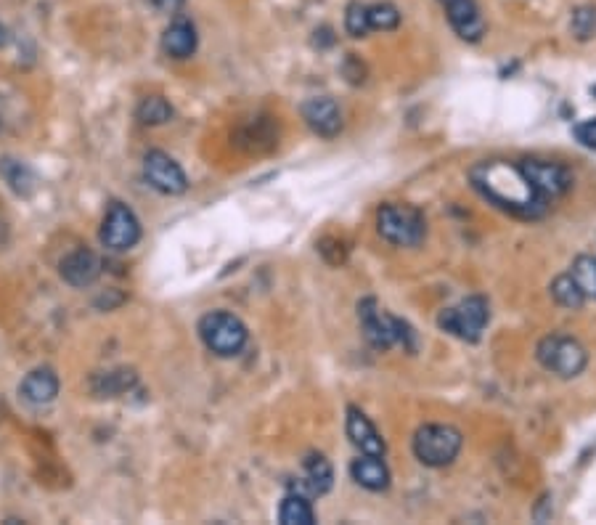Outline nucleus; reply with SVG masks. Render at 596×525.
<instances>
[{"label": "nucleus", "instance_id": "f257e3e1", "mask_svg": "<svg viewBox=\"0 0 596 525\" xmlns=\"http://www.w3.org/2000/svg\"><path fill=\"white\" fill-rule=\"evenodd\" d=\"M469 181L480 197L488 199L491 205H496L504 213L517 215V218L533 221V218H541L549 207V202L538 197L536 189L530 186L520 162H480L469 170Z\"/></svg>", "mask_w": 596, "mask_h": 525}, {"label": "nucleus", "instance_id": "f03ea898", "mask_svg": "<svg viewBox=\"0 0 596 525\" xmlns=\"http://www.w3.org/2000/svg\"><path fill=\"white\" fill-rule=\"evenodd\" d=\"M358 324L366 337V343L374 350H390L393 345H403L406 350H416V332L398 316H390L379 308L374 297H366L358 303Z\"/></svg>", "mask_w": 596, "mask_h": 525}, {"label": "nucleus", "instance_id": "7ed1b4c3", "mask_svg": "<svg viewBox=\"0 0 596 525\" xmlns=\"http://www.w3.org/2000/svg\"><path fill=\"white\" fill-rule=\"evenodd\" d=\"M538 364L562 380H573L589 366V350L570 335H549L536 348Z\"/></svg>", "mask_w": 596, "mask_h": 525}, {"label": "nucleus", "instance_id": "20e7f679", "mask_svg": "<svg viewBox=\"0 0 596 525\" xmlns=\"http://www.w3.org/2000/svg\"><path fill=\"white\" fill-rule=\"evenodd\" d=\"M199 337L215 356L231 358L236 353H242L249 340V332L244 327V321L234 313L212 311L199 321Z\"/></svg>", "mask_w": 596, "mask_h": 525}, {"label": "nucleus", "instance_id": "39448f33", "mask_svg": "<svg viewBox=\"0 0 596 525\" xmlns=\"http://www.w3.org/2000/svg\"><path fill=\"white\" fill-rule=\"evenodd\" d=\"M377 231L395 247H416L427 234L422 210L414 205H382L377 213Z\"/></svg>", "mask_w": 596, "mask_h": 525}, {"label": "nucleus", "instance_id": "423d86ee", "mask_svg": "<svg viewBox=\"0 0 596 525\" xmlns=\"http://www.w3.org/2000/svg\"><path fill=\"white\" fill-rule=\"evenodd\" d=\"M461 433L453 425H424L414 435V457L427 467H448L461 451Z\"/></svg>", "mask_w": 596, "mask_h": 525}, {"label": "nucleus", "instance_id": "0eeeda50", "mask_svg": "<svg viewBox=\"0 0 596 525\" xmlns=\"http://www.w3.org/2000/svg\"><path fill=\"white\" fill-rule=\"evenodd\" d=\"M488 319H491L488 300L480 295H472L467 300H461L459 305H453V308L440 313L438 327L448 332V335L464 340V343H477Z\"/></svg>", "mask_w": 596, "mask_h": 525}, {"label": "nucleus", "instance_id": "6e6552de", "mask_svg": "<svg viewBox=\"0 0 596 525\" xmlns=\"http://www.w3.org/2000/svg\"><path fill=\"white\" fill-rule=\"evenodd\" d=\"M99 239L106 250L112 252H128L133 250L141 239V223H138L136 213L122 202H112L101 223Z\"/></svg>", "mask_w": 596, "mask_h": 525}, {"label": "nucleus", "instance_id": "1a4fd4ad", "mask_svg": "<svg viewBox=\"0 0 596 525\" xmlns=\"http://www.w3.org/2000/svg\"><path fill=\"white\" fill-rule=\"evenodd\" d=\"M522 173L528 175L530 186L536 189V194L544 202L549 199H559L562 194L570 191L573 186V175L565 165H559V162H546V160H525L520 162Z\"/></svg>", "mask_w": 596, "mask_h": 525}, {"label": "nucleus", "instance_id": "9d476101", "mask_svg": "<svg viewBox=\"0 0 596 525\" xmlns=\"http://www.w3.org/2000/svg\"><path fill=\"white\" fill-rule=\"evenodd\" d=\"M144 178L151 189H157L159 194H167V197H175L189 189V178L181 170V165L159 149L144 157Z\"/></svg>", "mask_w": 596, "mask_h": 525}, {"label": "nucleus", "instance_id": "9b49d317", "mask_svg": "<svg viewBox=\"0 0 596 525\" xmlns=\"http://www.w3.org/2000/svg\"><path fill=\"white\" fill-rule=\"evenodd\" d=\"M440 6L446 8L448 22L461 40H467V43L483 40L485 19L480 14L477 0H440Z\"/></svg>", "mask_w": 596, "mask_h": 525}, {"label": "nucleus", "instance_id": "f8f14e48", "mask_svg": "<svg viewBox=\"0 0 596 525\" xmlns=\"http://www.w3.org/2000/svg\"><path fill=\"white\" fill-rule=\"evenodd\" d=\"M302 117L308 122V128L318 133L321 138L340 136L342 130V112L337 101L329 96H316L302 104Z\"/></svg>", "mask_w": 596, "mask_h": 525}, {"label": "nucleus", "instance_id": "ddd939ff", "mask_svg": "<svg viewBox=\"0 0 596 525\" xmlns=\"http://www.w3.org/2000/svg\"><path fill=\"white\" fill-rule=\"evenodd\" d=\"M345 430H348V438L353 443L355 449L361 451V454H374V457H385V441H382V435L374 427L366 414L361 409H355L350 406L348 409V422H345Z\"/></svg>", "mask_w": 596, "mask_h": 525}, {"label": "nucleus", "instance_id": "4468645a", "mask_svg": "<svg viewBox=\"0 0 596 525\" xmlns=\"http://www.w3.org/2000/svg\"><path fill=\"white\" fill-rule=\"evenodd\" d=\"M61 279L72 287H91L101 276V260L91 250H75L69 252L67 258L61 260Z\"/></svg>", "mask_w": 596, "mask_h": 525}, {"label": "nucleus", "instance_id": "2eb2a0df", "mask_svg": "<svg viewBox=\"0 0 596 525\" xmlns=\"http://www.w3.org/2000/svg\"><path fill=\"white\" fill-rule=\"evenodd\" d=\"M334 483V470L329 465V459L321 454H310L302 462V478L295 486L297 494L302 496H324Z\"/></svg>", "mask_w": 596, "mask_h": 525}, {"label": "nucleus", "instance_id": "dca6fc26", "mask_svg": "<svg viewBox=\"0 0 596 525\" xmlns=\"http://www.w3.org/2000/svg\"><path fill=\"white\" fill-rule=\"evenodd\" d=\"M19 393L27 404L32 406H46L51 404L53 398L59 396V377L53 369L48 366H40V369H32L27 377L19 385Z\"/></svg>", "mask_w": 596, "mask_h": 525}, {"label": "nucleus", "instance_id": "f3484780", "mask_svg": "<svg viewBox=\"0 0 596 525\" xmlns=\"http://www.w3.org/2000/svg\"><path fill=\"white\" fill-rule=\"evenodd\" d=\"M350 475L366 491H385L390 486V470L382 462V457H374V454H361L358 459H353Z\"/></svg>", "mask_w": 596, "mask_h": 525}, {"label": "nucleus", "instance_id": "a211bd4d", "mask_svg": "<svg viewBox=\"0 0 596 525\" xmlns=\"http://www.w3.org/2000/svg\"><path fill=\"white\" fill-rule=\"evenodd\" d=\"M162 48L173 59H189L197 51V27L189 19H175L162 35Z\"/></svg>", "mask_w": 596, "mask_h": 525}, {"label": "nucleus", "instance_id": "6ab92c4d", "mask_svg": "<svg viewBox=\"0 0 596 525\" xmlns=\"http://www.w3.org/2000/svg\"><path fill=\"white\" fill-rule=\"evenodd\" d=\"M551 297H554V303L559 308H565V311H581L583 303H586V295L578 287V282L573 279V274H559L554 282H551Z\"/></svg>", "mask_w": 596, "mask_h": 525}, {"label": "nucleus", "instance_id": "aec40b11", "mask_svg": "<svg viewBox=\"0 0 596 525\" xmlns=\"http://www.w3.org/2000/svg\"><path fill=\"white\" fill-rule=\"evenodd\" d=\"M279 520L284 525H313L316 523V512H313V507H310L308 496L292 491V494L281 502Z\"/></svg>", "mask_w": 596, "mask_h": 525}, {"label": "nucleus", "instance_id": "412c9836", "mask_svg": "<svg viewBox=\"0 0 596 525\" xmlns=\"http://www.w3.org/2000/svg\"><path fill=\"white\" fill-rule=\"evenodd\" d=\"M0 175L6 178V183L11 189H14L16 194H22V197H27V194L35 189V175H32V170L27 168V165H22L19 160H11V157L0 160Z\"/></svg>", "mask_w": 596, "mask_h": 525}, {"label": "nucleus", "instance_id": "4be33fe9", "mask_svg": "<svg viewBox=\"0 0 596 525\" xmlns=\"http://www.w3.org/2000/svg\"><path fill=\"white\" fill-rule=\"evenodd\" d=\"M136 117L141 125L154 128V125H165V122H170V117H173V107H170L162 96H146V99L138 104Z\"/></svg>", "mask_w": 596, "mask_h": 525}, {"label": "nucleus", "instance_id": "5701e85b", "mask_svg": "<svg viewBox=\"0 0 596 525\" xmlns=\"http://www.w3.org/2000/svg\"><path fill=\"white\" fill-rule=\"evenodd\" d=\"M133 382H136V374L120 369V372L99 374V377L93 380V390H96L99 396H120V393H125Z\"/></svg>", "mask_w": 596, "mask_h": 525}, {"label": "nucleus", "instance_id": "b1692460", "mask_svg": "<svg viewBox=\"0 0 596 525\" xmlns=\"http://www.w3.org/2000/svg\"><path fill=\"white\" fill-rule=\"evenodd\" d=\"M570 274H573V279L583 290V295L594 297L596 300V255H581V258H575Z\"/></svg>", "mask_w": 596, "mask_h": 525}, {"label": "nucleus", "instance_id": "393cba45", "mask_svg": "<svg viewBox=\"0 0 596 525\" xmlns=\"http://www.w3.org/2000/svg\"><path fill=\"white\" fill-rule=\"evenodd\" d=\"M366 11H369L371 30L390 32L400 24V11L393 3H374V6H366Z\"/></svg>", "mask_w": 596, "mask_h": 525}, {"label": "nucleus", "instance_id": "a878e982", "mask_svg": "<svg viewBox=\"0 0 596 525\" xmlns=\"http://www.w3.org/2000/svg\"><path fill=\"white\" fill-rule=\"evenodd\" d=\"M570 32L578 40H591L596 35V6H578L570 19Z\"/></svg>", "mask_w": 596, "mask_h": 525}, {"label": "nucleus", "instance_id": "bb28decb", "mask_svg": "<svg viewBox=\"0 0 596 525\" xmlns=\"http://www.w3.org/2000/svg\"><path fill=\"white\" fill-rule=\"evenodd\" d=\"M345 30H348L353 38H366V35H369L371 27L366 3H350L348 14H345Z\"/></svg>", "mask_w": 596, "mask_h": 525}, {"label": "nucleus", "instance_id": "cd10ccee", "mask_svg": "<svg viewBox=\"0 0 596 525\" xmlns=\"http://www.w3.org/2000/svg\"><path fill=\"white\" fill-rule=\"evenodd\" d=\"M575 138H578V144L586 146V149H596V117L578 122V125H575Z\"/></svg>", "mask_w": 596, "mask_h": 525}, {"label": "nucleus", "instance_id": "c85d7f7f", "mask_svg": "<svg viewBox=\"0 0 596 525\" xmlns=\"http://www.w3.org/2000/svg\"><path fill=\"white\" fill-rule=\"evenodd\" d=\"M151 3H154V8H159V11H165V14H175V11L183 6V0H151Z\"/></svg>", "mask_w": 596, "mask_h": 525}, {"label": "nucleus", "instance_id": "c756f323", "mask_svg": "<svg viewBox=\"0 0 596 525\" xmlns=\"http://www.w3.org/2000/svg\"><path fill=\"white\" fill-rule=\"evenodd\" d=\"M6 43H8V30L3 27V24H0V48L6 46Z\"/></svg>", "mask_w": 596, "mask_h": 525}, {"label": "nucleus", "instance_id": "7c9ffc66", "mask_svg": "<svg viewBox=\"0 0 596 525\" xmlns=\"http://www.w3.org/2000/svg\"><path fill=\"white\" fill-rule=\"evenodd\" d=\"M594 96H596V88H594Z\"/></svg>", "mask_w": 596, "mask_h": 525}]
</instances>
